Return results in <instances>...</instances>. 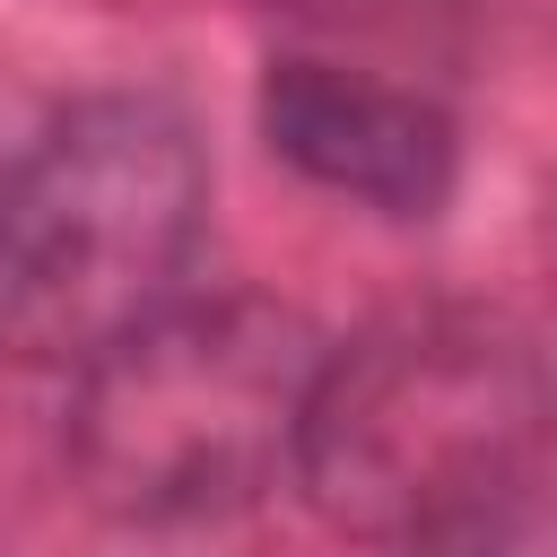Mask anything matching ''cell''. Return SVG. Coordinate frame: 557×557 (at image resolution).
I'll use <instances>...</instances> for the list:
<instances>
[{
    "mask_svg": "<svg viewBox=\"0 0 557 557\" xmlns=\"http://www.w3.org/2000/svg\"><path fill=\"white\" fill-rule=\"evenodd\" d=\"M548 366L513 313L400 305L322 339L287 487L374 548H496L548 487Z\"/></svg>",
    "mask_w": 557,
    "mask_h": 557,
    "instance_id": "1",
    "label": "cell"
},
{
    "mask_svg": "<svg viewBox=\"0 0 557 557\" xmlns=\"http://www.w3.org/2000/svg\"><path fill=\"white\" fill-rule=\"evenodd\" d=\"M322 339L270 296H165L78 366L70 479L104 522L200 531L287 487Z\"/></svg>",
    "mask_w": 557,
    "mask_h": 557,
    "instance_id": "2",
    "label": "cell"
},
{
    "mask_svg": "<svg viewBox=\"0 0 557 557\" xmlns=\"http://www.w3.org/2000/svg\"><path fill=\"white\" fill-rule=\"evenodd\" d=\"M209 226V157L165 96H87L0 174V357L78 374L165 296Z\"/></svg>",
    "mask_w": 557,
    "mask_h": 557,
    "instance_id": "3",
    "label": "cell"
},
{
    "mask_svg": "<svg viewBox=\"0 0 557 557\" xmlns=\"http://www.w3.org/2000/svg\"><path fill=\"white\" fill-rule=\"evenodd\" d=\"M252 122L278 165H296L313 191H339L374 218H435L461 183L453 113L383 70H348L322 52H278L261 70Z\"/></svg>",
    "mask_w": 557,
    "mask_h": 557,
    "instance_id": "4",
    "label": "cell"
}]
</instances>
